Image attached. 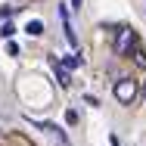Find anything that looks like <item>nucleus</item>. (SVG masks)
Here are the masks:
<instances>
[{
  "mask_svg": "<svg viewBox=\"0 0 146 146\" xmlns=\"http://www.w3.org/2000/svg\"><path fill=\"white\" fill-rule=\"evenodd\" d=\"M115 96L121 100V103H131V100L137 96V84H134L131 78H124V81H118V84H115Z\"/></svg>",
  "mask_w": 146,
  "mask_h": 146,
  "instance_id": "obj_1",
  "label": "nucleus"
},
{
  "mask_svg": "<svg viewBox=\"0 0 146 146\" xmlns=\"http://www.w3.org/2000/svg\"><path fill=\"white\" fill-rule=\"evenodd\" d=\"M131 44H134V31H131V28H121V40H118V53H127V50H131Z\"/></svg>",
  "mask_w": 146,
  "mask_h": 146,
  "instance_id": "obj_2",
  "label": "nucleus"
},
{
  "mask_svg": "<svg viewBox=\"0 0 146 146\" xmlns=\"http://www.w3.org/2000/svg\"><path fill=\"white\" fill-rule=\"evenodd\" d=\"M0 146H31V143L25 140V137H19V134H13V137H6V140H3Z\"/></svg>",
  "mask_w": 146,
  "mask_h": 146,
  "instance_id": "obj_3",
  "label": "nucleus"
},
{
  "mask_svg": "<svg viewBox=\"0 0 146 146\" xmlns=\"http://www.w3.org/2000/svg\"><path fill=\"white\" fill-rule=\"evenodd\" d=\"M28 34H34V37H37V34H44V25H40V22H37V19H34V22H28Z\"/></svg>",
  "mask_w": 146,
  "mask_h": 146,
  "instance_id": "obj_4",
  "label": "nucleus"
},
{
  "mask_svg": "<svg viewBox=\"0 0 146 146\" xmlns=\"http://www.w3.org/2000/svg\"><path fill=\"white\" fill-rule=\"evenodd\" d=\"M9 13H13L9 6H0V16H9Z\"/></svg>",
  "mask_w": 146,
  "mask_h": 146,
  "instance_id": "obj_5",
  "label": "nucleus"
},
{
  "mask_svg": "<svg viewBox=\"0 0 146 146\" xmlns=\"http://www.w3.org/2000/svg\"><path fill=\"white\" fill-rule=\"evenodd\" d=\"M72 3H75V6H81V0H72Z\"/></svg>",
  "mask_w": 146,
  "mask_h": 146,
  "instance_id": "obj_6",
  "label": "nucleus"
}]
</instances>
